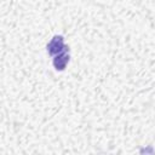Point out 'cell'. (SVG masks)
<instances>
[{
  "mask_svg": "<svg viewBox=\"0 0 155 155\" xmlns=\"http://www.w3.org/2000/svg\"><path fill=\"white\" fill-rule=\"evenodd\" d=\"M67 47H65V45H64V39H63V36H54L52 40H51V42L47 45V51H48V53L50 54H59V53H62L64 50H65Z\"/></svg>",
  "mask_w": 155,
  "mask_h": 155,
  "instance_id": "obj_1",
  "label": "cell"
},
{
  "mask_svg": "<svg viewBox=\"0 0 155 155\" xmlns=\"http://www.w3.org/2000/svg\"><path fill=\"white\" fill-rule=\"evenodd\" d=\"M68 62H69V53L67 52V48H65L62 53L56 56V58L53 59V65L57 70H63Z\"/></svg>",
  "mask_w": 155,
  "mask_h": 155,
  "instance_id": "obj_2",
  "label": "cell"
}]
</instances>
